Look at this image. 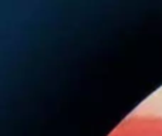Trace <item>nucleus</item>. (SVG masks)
<instances>
[{"label":"nucleus","instance_id":"1","mask_svg":"<svg viewBox=\"0 0 162 136\" xmlns=\"http://www.w3.org/2000/svg\"><path fill=\"white\" fill-rule=\"evenodd\" d=\"M107 136H162V116L131 115L121 121Z\"/></svg>","mask_w":162,"mask_h":136}]
</instances>
